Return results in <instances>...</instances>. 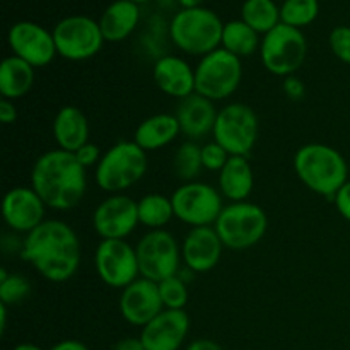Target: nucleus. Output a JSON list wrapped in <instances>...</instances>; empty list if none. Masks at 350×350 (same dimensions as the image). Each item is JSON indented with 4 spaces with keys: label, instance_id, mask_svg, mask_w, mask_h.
Segmentation results:
<instances>
[{
    "label": "nucleus",
    "instance_id": "obj_41",
    "mask_svg": "<svg viewBox=\"0 0 350 350\" xmlns=\"http://www.w3.org/2000/svg\"><path fill=\"white\" fill-rule=\"evenodd\" d=\"M185 350H224L217 342L208 340V338H197L191 342Z\"/></svg>",
    "mask_w": 350,
    "mask_h": 350
},
{
    "label": "nucleus",
    "instance_id": "obj_16",
    "mask_svg": "<svg viewBox=\"0 0 350 350\" xmlns=\"http://www.w3.org/2000/svg\"><path fill=\"white\" fill-rule=\"evenodd\" d=\"M46 208L33 187H16L10 188L3 197L2 215L10 231L29 234L46 221Z\"/></svg>",
    "mask_w": 350,
    "mask_h": 350
},
{
    "label": "nucleus",
    "instance_id": "obj_15",
    "mask_svg": "<svg viewBox=\"0 0 350 350\" xmlns=\"http://www.w3.org/2000/svg\"><path fill=\"white\" fill-rule=\"evenodd\" d=\"M139 224L137 202L125 193L108 195L92 214V228L101 239H126Z\"/></svg>",
    "mask_w": 350,
    "mask_h": 350
},
{
    "label": "nucleus",
    "instance_id": "obj_17",
    "mask_svg": "<svg viewBox=\"0 0 350 350\" xmlns=\"http://www.w3.org/2000/svg\"><path fill=\"white\" fill-rule=\"evenodd\" d=\"M120 314L126 323L144 328L164 311L157 282L139 277L120 294Z\"/></svg>",
    "mask_w": 350,
    "mask_h": 350
},
{
    "label": "nucleus",
    "instance_id": "obj_20",
    "mask_svg": "<svg viewBox=\"0 0 350 350\" xmlns=\"http://www.w3.org/2000/svg\"><path fill=\"white\" fill-rule=\"evenodd\" d=\"M152 79L164 94L180 99L195 92V67L178 55H164L154 64Z\"/></svg>",
    "mask_w": 350,
    "mask_h": 350
},
{
    "label": "nucleus",
    "instance_id": "obj_22",
    "mask_svg": "<svg viewBox=\"0 0 350 350\" xmlns=\"http://www.w3.org/2000/svg\"><path fill=\"white\" fill-rule=\"evenodd\" d=\"M88 116L77 106H64L53 118V139L58 149L67 152H77L89 142Z\"/></svg>",
    "mask_w": 350,
    "mask_h": 350
},
{
    "label": "nucleus",
    "instance_id": "obj_3",
    "mask_svg": "<svg viewBox=\"0 0 350 350\" xmlns=\"http://www.w3.org/2000/svg\"><path fill=\"white\" fill-rule=\"evenodd\" d=\"M294 173L313 193L334 198L349 181L345 157L327 144L311 142L299 147L293 159Z\"/></svg>",
    "mask_w": 350,
    "mask_h": 350
},
{
    "label": "nucleus",
    "instance_id": "obj_19",
    "mask_svg": "<svg viewBox=\"0 0 350 350\" xmlns=\"http://www.w3.org/2000/svg\"><path fill=\"white\" fill-rule=\"evenodd\" d=\"M222 245L214 226L191 228L181 243V260L193 273H205L215 269L222 256Z\"/></svg>",
    "mask_w": 350,
    "mask_h": 350
},
{
    "label": "nucleus",
    "instance_id": "obj_18",
    "mask_svg": "<svg viewBox=\"0 0 350 350\" xmlns=\"http://www.w3.org/2000/svg\"><path fill=\"white\" fill-rule=\"evenodd\" d=\"M190 330V317L185 310H164L140 332L146 350H180Z\"/></svg>",
    "mask_w": 350,
    "mask_h": 350
},
{
    "label": "nucleus",
    "instance_id": "obj_12",
    "mask_svg": "<svg viewBox=\"0 0 350 350\" xmlns=\"http://www.w3.org/2000/svg\"><path fill=\"white\" fill-rule=\"evenodd\" d=\"M140 277L161 282L178 275L181 262V246L170 231H149L135 246Z\"/></svg>",
    "mask_w": 350,
    "mask_h": 350
},
{
    "label": "nucleus",
    "instance_id": "obj_42",
    "mask_svg": "<svg viewBox=\"0 0 350 350\" xmlns=\"http://www.w3.org/2000/svg\"><path fill=\"white\" fill-rule=\"evenodd\" d=\"M50 350H89V349L88 345L82 344L81 340H74V338H70V340L58 342V344H55Z\"/></svg>",
    "mask_w": 350,
    "mask_h": 350
},
{
    "label": "nucleus",
    "instance_id": "obj_21",
    "mask_svg": "<svg viewBox=\"0 0 350 350\" xmlns=\"http://www.w3.org/2000/svg\"><path fill=\"white\" fill-rule=\"evenodd\" d=\"M217 115L219 109L215 108L214 101L197 94V92L180 99L176 111H174L181 133L191 140L202 139L207 133H212Z\"/></svg>",
    "mask_w": 350,
    "mask_h": 350
},
{
    "label": "nucleus",
    "instance_id": "obj_32",
    "mask_svg": "<svg viewBox=\"0 0 350 350\" xmlns=\"http://www.w3.org/2000/svg\"><path fill=\"white\" fill-rule=\"evenodd\" d=\"M31 293V282L21 273H9L5 269L0 270V303L5 306L23 303Z\"/></svg>",
    "mask_w": 350,
    "mask_h": 350
},
{
    "label": "nucleus",
    "instance_id": "obj_28",
    "mask_svg": "<svg viewBox=\"0 0 350 350\" xmlns=\"http://www.w3.org/2000/svg\"><path fill=\"white\" fill-rule=\"evenodd\" d=\"M139 222L150 231L164 229L174 217V208L171 197L163 193H147L137 202Z\"/></svg>",
    "mask_w": 350,
    "mask_h": 350
},
{
    "label": "nucleus",
    "instance_id": "obj_5",
    "mask_svg": "<svg viewBox=\"0 0 350 350\" xmlns=\"http://www.w3.org/2000/svg\"><path fill=\"white\" fill-rule=\"evenodd\" d=\"M147 152L133 140H122L103 154L96 166V183L108 195L123 193L147 173Z\"/></svg>",
    "mask_w": 350,
    "mask_h": 350
},
{
    "label": "nucleus",
    "instance_id": "obj_34",
    "mask_svg": "<svg viewBox=\"0 0 350 350\" xmlns=\"http://www.w3.org/2000/svg\"><path fill=\"white\" fill-rule=\"evenodd\" d=\"M229 157L231 156H229L228 150L222 146H219L215 140L202 146V164H204V170L219 173V171L226 166Z\"/></svg>",
    "mask_w": 350,
    "mask_h": 350
},
{
    "label": "nucleus",
    "instance_id": "obj_23",
    "mask_svg": "<svg viewBox=\"0 0 350 350\" xmlns=\"http://www.w3.org/2000/svg\"><path fill=\"white\" fill-rule=\"evenodd\" d=\"M255 187V173L248 157L231 156L219 171V191L229 202H246Z\"/></svg>",
    "mask_w": 350,
    "mask_h": 350
},
{
    "label": "nucleus",
    "instance_id": "obj_2",
    "mask_svg": "<svg viewBox=\"0 0 350 350\" xmlns=\"http://www.w3.org/2000/svg\"><path fill=\"white\" fill-rule=\"evenodd\" d=\"M85 167L72 152L51 149L41 154L31 170V187L48 208L65 212L77 207L88 190Z\"/></svg>",
    "mask_w": 350,
    "mask_h": 350
},
{
    "label": "nucleus",
    "instance_id": "obj_36",
    "mask_svg": "<svg viewBox=\"0 0 350 350\" xmlns=\"http://www.w3.org/2000/svg\"><path fill=\"white\" fill-rule=\"evenodd\" d=\"M74 156L77 157L79 163H81L82 166L88 170V167L98 166L99 161H101V157H103V154H101V150H99V147L96 146V144L88 142L85 146H82L81 149L77 150V152H74Z\"/></svg>",
    "mask_w": 350,
    "mask_h": 350
},
{
    "label": "nucleus",
    "instance_id": "obj_8",
    "mask_svg": "<svg viewBox=\"0 0 350 350\" xmlns=\"http://www.w3.org/2000/svg\"><path fill=\"white\" fill-rule=\"evenodd\" d=\"M306 55V36L297 27L280 23L262 38V44H260L262 64L270 74L277 77L286 79L296 74L303 67Z\"/></svg>",
    "mask_w": 350,
    "mask_h": 350
},
{
    "label": "nucleus",
    "instance_id": "obj_31",
    "mask_svg": "<svg viewBox=\"0 0 350 350\" xmlns=\"http://www.w3.org/2000/svg\"><path fill=\"white\" fill-rule=\"evenodd\" d=\"M318 14H320L318 0H284L280 5V23L303 29L317 21Z\"/></svg>",
    "mask_w": 350,
    "mask_h": 350
},
{
    "label": "nucleus",
    "instance_id": "obj_37",
    "mask_svg": "<svg viewBox=\"0 0 350 350\" xmlns=\"http://www.w3.org/2000/svg\"><path fill=\"white\" fill-rule=\"evenodd\" d=\"M282 91L293 101H299L306 94V88H304L303 82L296 77V75H289L282 81Z\"/></svg>",
    "mask_w": 350,
    "mask_h": 350
},
{
    "label": "nucleus",
    "instance_id": "obj_4",
    "mask_svg": "<svg viewBox=\"0 0 350 350\" xmlns=\"http://www.w3.org/2000/svg\"><path fill=\"white\" fill-rule=\"evenodd\" d=\"M224 23L207 7L181 9L170 23V36L178 50L193 57H205L221 48Z\"/></svg>",
    "mask_w": 350,
    "mask_h": 350
},
{
    "label": "nucleus",
    "instance_id": "obj_10",
    "mask_svg": "<svg viewBox=\"0 0 350 350\" xmlns=\"http://www.w3.org/2000/svg\"><path fill=\"white\" fill-rule=\"evenodd\" d=\"M53 40L58 57L70 62H84L101 51L103 36L99 21L89 16H68L53 27Z\"/></svg>",
    "mask_w": 350,
    "mask_h": 350
},
{
    "label": "nucleus",
    "instance_id": "obj_25",
    "mask_svg": "<svg viewBox=\"0 0 350 350\" xmlns=\"http://www.w3.org/2000/svg\"><path fill=\"white\" fill-rule=\"evenodd\" d=\"M140 21L139 3L132 0H115L109 3L99 19L105 41L120 43L135 31Z\"/></svg>",
    "mask_w": 350,
    "mask_h": 350
},
{
    "label": "nucleus",
    "instance_id": "obj_6",
    "mask_svg": "<svg viewBox=\"0 0 350 350\" xmlns=\"http://www.w3.org/2000/svg\"><path fill=\"white\" fill-rule=\"evenodd\" d=\"M214 229L224 248L243 252L262 241L269 229V217L265 211L253 202H231L224 205Z\"/></svg>",
    "mask_w": 350,
    "mask_h": 350
},
{
    "label": "nucleus",
    "instance_id": "obj_13",
    "mask_svg": "<svg viewBox=\"0 0 350 350\" xmlns=\"http://www.w3.org/2000/svg\"><path fill=\"white\" fill-rule=\"evenodd\" d=\"M96 273L103 284L123 291L140 277L135 246L126 239H101L94 252Z\"/></svg>",
    "mask_w": 350,
    "mask_h": 350
},
{
    "label": "nucleus",
    "instance_id": "obj_1",
    "mask_svg": "<svg viewBox=\"0 0 350 350\" xmlns=\"http://www.w3.org/2000/svg\"><path fill=\"white\" fill-rule=\"evenodd\" d=\"M21 258L43 279L60 284L77 273L82 258L77 232L67 222L46 219L21 243Z\"/></svg>",
    "mask_w": 350,
    "mask_h": 350
},
{
    "label": "nucleus",
    "instance_id": "obj_43",
    "mask_svg": "<svg viewBox=\"0 0 350 350\" xmlns=\"http://www.w3.org/2000/svg\"><path fill=\"white\" fill-rule=\"evenodd\" d=\"M181 9H195V7H202L204 0H178Z\"/></svg>",
    "mask_w": 350,
    "mask_h": 350
},
{
    "label": "nucleus",
    "instance_id": "obj_26",
    "mask_svg": "<svg viewBox=\"0 0 350 350\" xmlns=\"http://www.w3.org/2000/svg\"><path fill=\"white\" fill-rule=\"evenodd\" d=\"M34 79H36V74H34L33 65L10 55L3 58L0 65V94L3 99L17 101L29 94L34 85Z\"/></svg>",
    "mask_w": 350,
    "mask_h": 350
},
{
    "label": "nucleus",
    "instance_id": "obj_30",
    "mask_svg": "<svg viewBox=\"0 0 350 350\" xmlns=\"http://www.w3.org/2000/svg\"><path fill=\"white\" fill-rule=\"evenodd\" d=\"M202 170H204V164H202V147L197 146L193 140L181 144L173 156V171L176 178H180L183 183L195 181Z\"/></svg>",
    "mask_w": 350,
    "mask_h": 350
},
{
    "label": "nucleus",
    "instance_id": "obj_38",
    "mask_svg": "<svg viewBox=\"0 0 350 350\" xmlns=\"http://www.w3.org/2000/svg\"><path fill=\"white\" fill-rule=\"evenodd\" d=\"M334 202L338 214H340L345 221L350 222V180L337 191V195L334 197Z\"/></svg>",
    "mask_w": 350,
    "mask_h": 350
},
{
    "label": "nucleus",
    "instance_id": "obj_44",
    "mask_svg": "<svg viewBox=\"0 0 350 350\" xmlns=\"http://www.w3.org/2000/svg\"><path fill=\"white\" fill-rule=\"evenodd\" d=\"M14 350H43V349L38 347V345H34V344H19L14 347Z\"/></svg>",
    "mask_w": 350,
    "mask_h": 350
},
{
    "label": "nucleus",
    "instance_id": "obj_7",
    "mask_svg": "<svg viewBox=\"0 0 350 350\" xmlns=\"http://www.w3.org/2000/svg\"><path fill=\"white\" fill-rule=\"evenodd\" d=\"M241 79V58L217 48L202 57L195 67V92L214 103L224 101L238 91Z\"/></svg>",
    "mask_w": 350,
    "mask_h": 350
},
{
    "label": "nucleus",
    "instance_id": "obj_27",
    "mask_svg": "<svg viewBox=\"0 0 350 350\" xmlns=\"http://www.w3.org/2000/svg\"><path fill=\"white\" fill-rule=\"evenodd\" d=\"M260 44H262L260 34L245 21L236 19L224 24L221 48L228 50L229 53L236 55L238 58L252 57L260 50Z\"/></svg>",
    "mask_w": 350,
    "mask_h": 350
},
{
    "label": "nucleus",
    "instance_id": "obj_39",
    "mask_svg": "<svg viewBox=\"0 0 350 350\" xmlns=\"http://www.w3.org/2000/svg\"><path fill=\"white\" fill-rule=\"evenodd\" d=\"M17 120V109L14 101H9V99H3L0 101V122L3 125H10Z\"/></svg>",
    "mask_w": 350,
    "mask_h": 350
},
{
    "label": "nucleus",
    "instance_id": "obj_29",
    "mask_svg": "<svg viewBox=\"0 0 350 350\" xmlns=\"http://www.w3.org/2000/svg\"><path fill=\"white\" fill-rule=\"evenodd\" d=\"M241 21L265 36L280 24V7L273 0H245L241 7Z\"/></svg>",
    "mask_w": 350,
    "mask_h": 350
},
{
    "label": "nucleus",
    "instance_id": "obj_11",
    "mask_svg": "<svg viewBox=\"0 0 350 350\" xmlns=\"http://www.w3.org/2000/svg\"><path fill=\"white\" fill-rule=\"evenodd\" d=\"M171 202L174 217L190 228L214 226L224 208L219 188L197 180L180 185L171 195Z\"/></svg>",
    "mask_w": 350,
    "mask_h": 350
},
{
    "label": "nucleus",
    "instance_id": "obj_40",
    "mask_svg": "<svg viewBox=\"0 0 350 350\" xmlns=\"http://www.w3.org/2000/svg\"><path fill=\"white\" fill-rule=\"evenodd\" d=\"M111 350H146L140 337H125L116 342Z\"/></svg>",
    "mask_w": 350,
    "mask_h": 350
},
{
    "label": "nucleus",
    "instance_id": "obj_9",
    "mask_svg": "<svg viewBox=\"0 0 350 350\" xmlns=\"http://www.w3.org/2000/svg\"><path fill=\"white\" fill-rule=\"evenodd\" d=\"M260 133V122L255 109L245 103H231L219 109L212 137L224 147L229 156H248Z\"/></svg>",
    "mask_w": 350,
    "mask_h": 350
},
{
    "label": "nucleus",
    "instance_id": "obj_24",
    "mask_svg": "<svg viewBox=\"0 0 350 350\" xmlns=\"http://www.w3.org/2000/svg\"><path fill=\"white\" fill-rule=\"evenodd\" d=\"M180 133V123L174 113H157L140 122L133 133V142L139 144L146 152H154L174 142Z\"/></svg>",
    "mask_w": 350,
    "mask_h": 350
},
{
    "label": "nucleus",
    "instance_id": "obj_33",
    "mask_svg": "<svg viewBox=\"0 0 350 350\" xmlns=\"http://www.w3.org/2000/svg\"><path fill=\"white\" fill-rule=\"evenodd\" d=\"M157 287L164 310H185L188 303V286L180 273L157 282Z\"/></svg>",
    "mask_w": 350,
    "mask_h": 350
},
{
    "label": "nucleus",
    "instance_id": "obj_45",
    "mask_svg": "<svg viewBox=\"0 0 350 350\" xmlns=\"http://www.w3.org/2000/svg\"><path fill=\"white\" fill-rule=\"evenodd\" d=\"M132 2H135V3H139V5H140V3H144V2H147V0H132Z\"/></svg>",
    "mask_w": 350,
    "mask_h": 350
},
{
    "label": "nucleus",
    "instance_id": "obj_35",
    "mask_svg": "<svg viewBox=\"0 0 350 350\" xmlns=\"http://www.w3.org/2000/svg\"><path fill=\"white\" fill-rule=\"evenodd\" d=\"M332 51L344 64L350 65V26H337L328 36Z\"/></svg>",
    "mask_w": 350,
    "mask_h": 350
},
{
    "label": "nucleus",
    "instance_id": "obj_14",
    "mask_svg": "<svg viewBox=\"0 0 350 350\" xmlns=\"http://www.w3.org/2000/svg\"><path fill=\"white\" fill-rule=\"evenodd\" d=\"M7 43L14 57H19L34 68L46 67L58 55L53 33L33 21L12 24L7 33Z\"/></svg>",
    "mask_w": 350,
    "mask_h": 350
}]
</instances>
